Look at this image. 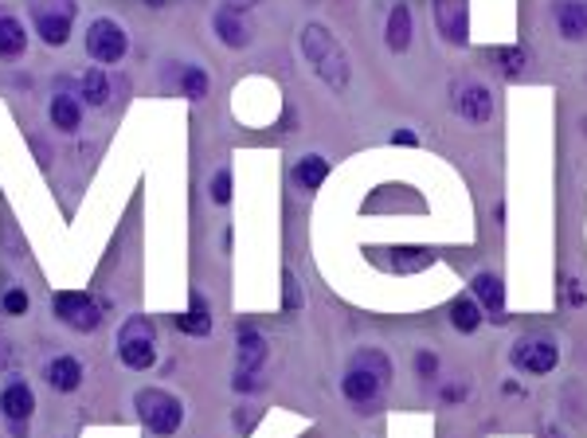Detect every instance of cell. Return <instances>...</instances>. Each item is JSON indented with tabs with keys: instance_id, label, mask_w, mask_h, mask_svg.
I'll list each match as a JSON object with an SVG mask.
<instances>
[{
	"instance_id": "6da1fadb",
	"label": "cell",
	"mask_w": 587,
	"mask_h": 438,
	"mask_svg": "<svg viewBox=\"0 0 587 438\" xmlns=\"http://www.w3.org/2000/svg\"><path fill=\"white\" fill-rule=\"evenodd\" d=\"M302 56H306L309 67L322 74L325 87H333V90L349 87V56L341 51V44L322 24H306L302 28Z\"/></svg>"
},
{
	"instance_id": "7a4b0ae2",
	"label": "cell",
	"mask_w": 587,
	"mask_h": 438,
	"mask_svg": "<svg viewBox=\"0 0 587 438\" xmlns=\"http://www.w3.org/2000/svg\"><path fill=\"white\" fill-rule=\"evenodd\" d=\"M117 356H122V365L134 368V372L153 368V360H157V329H153V322H149L145 313H134L130 322L122 325V333H117Z\"/></svg>"
},
{
	"instance_id": "3957f363",
	"label": "cell",
	"mask_w": 587,
	"mask_h": 438,
	"mask_svg": "<svg viewBox=\"0 0 587 438\" xmlns=\"http://www.w3.org/2000/svg\"><path fill=\"white\" fill-rule=\"evenodd\" d=\"M137 415H142V423L153 431L157 438H168L180 431V423H185V408H180L177 395H168L161 388H145L137 391Z\"/></svg>"
},
{
	"instance_id": "277c9868",
	"label": "cell",
	"mask_w": 587,
	"mask_h": 438,
	"mask_svg": "<svg viewBox=\"0 0 587 438\" xmlns=\"http://www.w3.org/2000/svg\"><path fill=\"white\" fill-rule=\"evenodd\" d=\"M31 24L47 47H63L71 39L74 0H31Z\"/></svg>"
},
{
	"instance_id": "5b68a950",
	"label": "cell",
	"mask_w": 587,
	"mask_h": 438,
	"mask_svg": "<svg viewBox=\"0 0 587 438\" xmlns=\"http://www.w3.org/2000/svg\"><path fill=\"white\" fill-rule=\"evenodd\" d=\"M51 313L67 329H74V333H94L102 322V305L91 294H79V290H63L51 297Z\"/></svg>"
},
{
	"instance_id": "8992f818",
	"label": "cell",
	"mask_w": 587,
	"mask_h": 438,
	"mask_svg": "<svg viewBox=\"0 0 587 438\" xmlns=\"http://www.w3.org/2000/svg\"><path fill=\"white\" fill-rule=\"evenodd\" d=\"M451 110L470 125H486L494 117V94L478 79H454L451 82Z\"/></svg>"
},
{
	"instance_id": "52a82bcc",
	"label": "cell",
	"mask_w": 587,
	"mask_h": 438,
	"mask_svg": "<svg viewBox=\"0 0 587 438\" xmlns=\"http://www.w3.org/2000/svg\"><path fill=\"white\" fill-rule=\"evenodd\" d=\"M560 360V348L557 340L548 337H521L514 348H509V365L517 372H525V376H548L552 368H557Z\"/></svg>"
},
{
	"instance_id": "ba28073f",
	"label": "cell",
	"mask_w": 587,
	"mask_h": 438,
	"mask_svg": "<svg viewBox=\"0 0 587 438\" xmlns=\"http://www.w3.org/2000/svg\"><path fill=\"white\" fill-rule=\"evenodd\" d=\"M125 51H130V36H125V28L117 24V20H94V24L87 28V56L94 63H122Z\"/></svg>"
},
{
	"instance_id": "9c48e42d",
	"label": "cell",
	"mask_w": 587,
	"mask_h": 438,
	"mask_svg": "<svg viewBox=\"0 0 587 438\" xmlns=\"http://www.w3.org/2000/svg\"><path fill=\"white\" fill-rule=\"evenodd\" d=\"M388 383H380L376 376H368L365 368H349L345 372V380H341V391H345V399L349 403H357L360 411H372L380 403V395Z\"/></svg>"
},
{
	"instance_id": "30bf717a",
	"label": "cell",
	"mask_w": 587,
	"mask_h": 438,
	"mask_svg": "<svg viewBox=\"0 0 587 438\" xmlns=\"http://www.w3.org/2000/svg\"><path fill=\"white\" fill-rule=\"evenodd\" d=\"M435 24H439L446 44L462 47L470 39V31H466V0H435Z\"/></svg>"
},
{
	"instance_id": "8fae6325",
	"label": "cell",
	"mask_w": 587,
	"mask_h": 438,
	"mask_svg": "<svg viewBox=\"0 0 587 438\" xmlns=\"http://www.w3.org/2000/svg\"><path fill=\"white\" fill-rule=\"evenodd\" d=\"M31 411H36V395L24 380H13L4 391H0V415L4 419H16V423H28Z\"/></svg>"
},
{
	"instance_id": "7c38bea8",
	"label": "cell",
	"mask_w": 587,
	"mask_h": 438,
	"mask_svg": "<svg viewBox=\"0 0 587 438\" xmlns=\"http://www.w3.org/2000/svg\"><path fill=\"white\" fill-rule=\"evenodd\" d=\"M557 28L568 44L587 39V0H557Z\"/></svg>"
},
{
	"instance_id": "4fadbf2b",
	"label": "cell",
	"mask_w": 587,
	"mask_h": 438,
	"mask_svg": "<svg viewBox=\"0 0 587 438\" xmlns=\"http://www.w3.org/2000/svg\"><path fill=\"white\" fill-rule=\"evenodd\" d=\"M474 294L478 302H482V309L494 322H505V282H501L497 274H478L474 278Z\"/></svg>"
},
{
	"instance_id": "5bb4252c",
	"label": "cell",
	"mask_w": 587,
	"mask_h": 438,
	"mask_svg": "<svg viewBox=\"0 0 587 438\" xmlns=\"http://www.w3.org/2000/svg\"><path fill=\"white\" fill-rule=\"evenodd\" d=\"M177 329L188 337H208L211 333V305L204 302V294H192L188 313H177Z\"/></svg>"
},
{
	"instance_id": "9a60e30c",
	"label": "cell",
	"mask_w": 587,
	"mask_h": 438,
	"mask_svg": "<svg viewBox=\"0 0 587 438\" xmlns=\"http://www.w3.org/2000/svg\"><path fill=\"white\" fill-rule=\"evenodd\" d=\"M24 47H28V31H24V24H20L16 16L0 13V59L24 56Z\"/></svg>"
},
{
	"instance_id": "2e32d148",
	"label": "cell",
	"mask_w": 587,
	"mask_h": 438,
	"mask_svg": "<svg viewBox=\"0 0 587 438\" xmlns=\"http://www.w3.org/2000/svg\"><path fill=\"white\" fill-rule=\"evenodd\" d=\"M47 383L56 391H74L82 383V365L74 356H56L47 365Z\"/></svg>"
},
{
	"instance_id": "e0dca14e",
	"label": "cell",
	"mask_w": 587,
	"mask_h": 438,
	"mask_svg": "<svg viewBox=\"0 0 587 438\" xmlns=\"http://www.w3.org/2000/svg\"><path fill=\"white\" fill-rule=\"evenodd\" d=\"M216 31L228 47H247L251 44V28L243 24V16H235L231 8H220L216 13Z\"/></svg>"
},
{
	"instance_id": "ac0fdd59",
	"label": "cell",
	"mask_w": 587,
	"mask_h": 438,
	"mask_svg": "<svg viewBox=\"0 0 587 438\" xmlns=\"http://www.w3.org/2000/svg\"><path fill=\"white\" fill-rule=\"evenodd\" d=\"M388 47L396 51V56L411 47V8L408 4H396L388 13Z\"/></svg>"
},
{
	"instance_id": "d6986e66",
	"label": "cell",
	"mask_w": 587,
	"mask_h": 438,
	"mask_svg": "<svg viewBox=\"0 0 587 438\" xmlns=\"http://www.w3.org/2000/svg\"><path fill=\"white\" fill-rule=\"evenodd\" d=\"M82 122V106L79 99H71V94H56V102H51V125H56L59 133H74Z\"/></svg>"
},
{
	"instance_id": "ffe728a7",
	"label": "cell",
	"mask_w": 587,
	"mask_h": 438,
	"mask_svg": "<svg viewBox=\"0 0 587 438\" xmlns=\"http://www.w3.org/2000/svg\"><path fill=\"white\" fill-rule=\"evenodd\" d=\"M266 360V340L259 329H239V368L259 372Z\"/></svg>"
},
{
	"instance_id": "44dd1931",
	"label": "cell",
	"mask_w": 587,
	"mask_h": 438,
	"mask_svg": "<svg viewBox=\"0 0 587 438\" xmlns=\"http://www.w3.org/2000/svg\"><path fill=\"white\" fill-rule=\"evenodd\" d=\"M325 176H329V165L322 157H302V161L294 165V185L302 192H317L325 185Z\"/></svg>"
},
{
	"instance_id": "7402d4cb",
	"label": "cell",
	"mask_w": 587,
	"mask_h": 438,
	"mask_svg": "<svg viewBox=\"0 0 587 438\" xmlns=\"http://www.w3.org/2000/svg\"><path fill=\"white\" fill-rule=\"evenodd\" d=\"M79 102L106 106V102H110V79H106L102 71H82V79H79Z\"/></svg>"
},
{
	"instance_id": "603a6c76",
	"label": "cell",
	"mask_w": 587,
	"mask_h": 438,
	"mask_svg": "<svg viewBox=\"0 0 587 438\" xmlns=\"http://www.w3.org/2000/svg\"><path fill=\"white\" fill-rule=\"evenodd\" d=\"M489 63H497V71L505 74V79H517V74H525V47H494L489 51Z\"/></svg>"
},
{
	"instance_id": "cb8c5ba5",
	"label": "cell",
	"mask_w": 587,
	"mask_h": 438,
	"mask_svg": "<svg viewBox=\"0 0 587 438\" xmlns=\"http://www.w3.org/2000/svg\"><path fill=\"white\" fill-rule=\"evenodd\" d=\"M451 322H454L458 333H474V329L482 325V305H478L474 297H458L451 305Z\"/></svg>"
},
{
	"instance_id": "d4e9b609",
	"label": "cell",
	"mask_w": 587,
	"mask_h": 438,
	"mask_svg": "<svg viewBox=\"0 0 587 438\" xmlns=\"http://www.w3.org/2000/svg\"><path fill=\"white\" fill-rule=\"evenodd\" d=\"M352 368H365L368 376H376L380 383L392 380V365H388V356H384L380 348H360L357 356H352Z\"/></svg>"
},
{
	"instance_id": "484cf974",
	"label": "cell",
	"mask_w": 587,
	"mask_h": 438,
	"mask_svg": "<svg viewBox=\"0 0 587 438\" xmlns=\"http://www.w3.org/2000/svg\"><path fill=\"white\" fill-rule=\"evenodd\" d=\"M180 94H185V99H204L208 94V74L200 67H188L185 74H180Z\"/></svg>"
},
{
	"instance_id": "4316f807",
	"label": "cell",
	"mask_w": 587,
	"mask_h": 438,
	"mask_svg": "<svg viewBox=\"0 0 587 438\" xmlns=\"http://www.w3.org/2000/svg\"><path fill=\"white\" fill-rule=\"evenodd\" d=\"M427 262H431V251H415V254L400 251L396 259H392V266H396V271H423Z\"/></svg>"
},
{
	"instance_id": "83f0119b",
	"label": "cell",
	"mask_w": 587,
	"mask_h": 438,
	"mask_svg": "<svg viewBox=\"0 0 587 438\" xmlns=\"http://www.w3.org/2000/svg\"><path fill=\"white\" fill-rule=\"evenodd\" d=\"M231 388L235 391H259L263 376H259V372H251V368H239V372H235V380H231Z\"/></svg>"
},
{
	"instance_id": "f1b7e54d",
	"label": "cell",
	"mask_w": 587,
	"mask_h": 438,
	"mask_svg": "<svg viewBox=\"0 0 587 438\" xmlns=\"http://www.w3.org/2000/svg\"><path fill=\"white\" fill-rule=\"evenodd\" d=\"M28 305H31V297H28L24 290H8V294H4V313L24 317V313H28Z\"/></svg>"
},
{
	"instance_id": "f546056e",
	"label": "cell",
	"mask_w": 587,
	"mask_h": 438,
	"mask_svg": "<svg viewBox=\"0 0 587 438\" xmlns=\"http://www.w3.org/2000/svg\"><path fill=\"white\" fill-rule=\"evenodd\" d=\"M211 200H216V204H228V200H231V176L228 173L211 176Z\"/></svg>"
},
{
	"instance_id": "4dcf8cb0",
	"label": "cell",
	"mask_w": 587,
	"mask_h": 438,
	"mask_svg": "<svg viewBox=\"0 0 587 438\" xmlns=\"http://www.w3.org/2000/svg\"><path fill=\"white\" fill-rule=\"evenodd\" d=\"M415 372H419L423 380H431L435 372H439V360H435V352H419V356H415Z\"/></svg>"
},
{
	"instance_id": "1f68e13d",
	"label": "cell",
	"mask_w": 587,
	"mask_h": 438,
	"mask_svg": "<svg viewBox=\"0 0 587 438\" xmlns=\"http://www.w3.org/2000/svg\"><path fill=\"white\" fill-rule=\"evenodd\" d=\"M282 282H286V309H298V305H302V294H298V282H294V274L286 271V274H282Z\"/></svg>"
},
{
	"instance_id": "d6a6232c",
	"label": "cell",
	"mask_w": 587,
	"mask_h": 438,
	"mask_svg": "<svg viewBox=\"0 0 587 438\" xmlns=\"http://www.w3.org/2000/svg\"><path fill=\"white\" fill-rule=\"evenodd\" d=\"M443 399H446V403H458V399H466V388H446V391H443Z\"/></svg>"
},
{
	"instance_id": "836d02e7",
	"label": "cell",
	"mask_w": 587,
	"mask_h": 438,
	"mask_svg": "<svg viewBox=\"0 0 587 438\" xmlns=\"http://www.w3.org/2000/svg\"><path fill=\"white\" fill-rule=\"evenodd\" d=\"M8 431H13V438H28V423H16V419H8Z\"/></svg>"
},
{
	"instance_id": "e575fe53",
	"label": "cell",
	"mask_w": 587,
	"mask_h": 438,
	"mask_svg": "<svg viewBox=\"0 0 587 438\" xmlns=\"http://www.w3.org/2000/svg\"><path fill=\"white\" fill-rule=\"evenodd\" d=\"M392 142H396V145H415V133H408V130H400L396 137H392Z\"/></svg>"
},
{
	"instance_id": "d590c367",
	"label": "cell",
	"mask_w": 587,
	"mask_h": 438,
	"mask_svg": "<svg viewBox=\"0 0 587 438\" xmlns=\"http://www.w3.org/2000/svg\"><path fill=\"white\" fill-rule=\"evenodd\" d=\"M247 4H255V0H228L231 13H239V8H247Z\"/></svg>"
}]
</instances>
